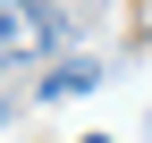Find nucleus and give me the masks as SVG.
Returning a JSON list of instances; mask_svg holds the SVG:
<instances>
[{"label":"nucleus","mask_w":152,"mask_h":143,"mask_svg":"<svg viewBox=\"0 0 152 143\" xmlns=\"http://www.w3.org/2000/svg\"><path fill=\"white\" fill-rule=\"evenodd\" d=\"M93 84H102V67H93V59H68V67H51V76H42V101H68V93H93Z\"/></svg>","instance_id":"nucleus-2"},{"label":"nucleus","mask_w":152,"mask_h":143,"mask_svg":"<svg viewBox=\"0 0 152 143\" xmlns=\"http://www.w3.org/2000/svg\"><path fill=\"white\" fill-rule=\"evenodd\" d=\"M0 126H9V93H0Z\"/></svg>","instance_id":"nucleus-3"},{"label":"nucleus","mask_w":152,"mask_h":143,"mask_svg":"<svg viewBox=\"0 0 152 143\" xmlns=\"http://www.w3.org/2000/svg\"><path fill=\"white\" fill-rule=\"evenodd\" d=\"M85 143H110V135H85Z\"/></svg>","instance_id":"nucleus-4"},{"label":"nucleus","mask_w":152,"mask_h":143,"mask_svg":"<svg viewBox=\"0 0 152 143\" xmlns=\"http://www.w3.org/2000/svg\"><path fill=\"white\" fill-rule=\"evenodd\" d=\"M68 42V17L51 0H0V59H42Z\"/></svg>","instance_id":"nucleus-1"}]
</instances>
